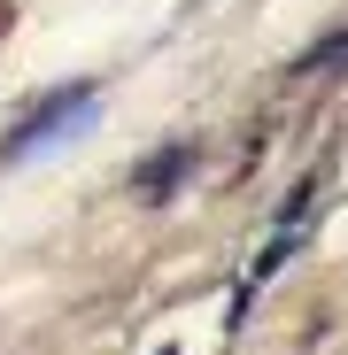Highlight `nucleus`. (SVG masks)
I'll return each mask as SVG.
<instances>
[{"label": "nucleus", "mask_w": 348, "mask_h": 355, "mask_svg": "<svg viewBox=\"0 0 348 355\" xmlns=\"http://www.w3.org/2000/svg\"><path fill=\"white\" fill-rule=\"evenodd\" d=\"M78 124H93V85H63L47 108H31L24 124L8 132V155L24 162V155H39L47 139H63V132H78Z\"/></svg>", "instance_id": "obj_1"}, {"label": "nucleus", "mask_w": 348, "mask_h": 355, "mask_svg": "<svg viewBox=\"0 0 348 355\" xmlns=\"http://www.w3.org/2000/svg\"><path fill=\"white\" fill-rule=\"evenodd\" d=\"M295 70H302V78H317V70H348V31H340V39H325V46H310Z\"/></svg>", "instance_id": "obj_3"}, {"label": "nucleus", "mask_w": 348, "mask_h": 355, "mask_svg": "<svg viewBox=\"0 0 348 355\" xmlns=\"http://www.w3.org/2000/svg\"><path fill=\"white\" fill-rule=\"evenodd\" d=\"M186 162H194V147H163V162H155V170H140V186H147V193H170Z\"/></svg>", "instance_id": "obj_2"}]
</instances>
